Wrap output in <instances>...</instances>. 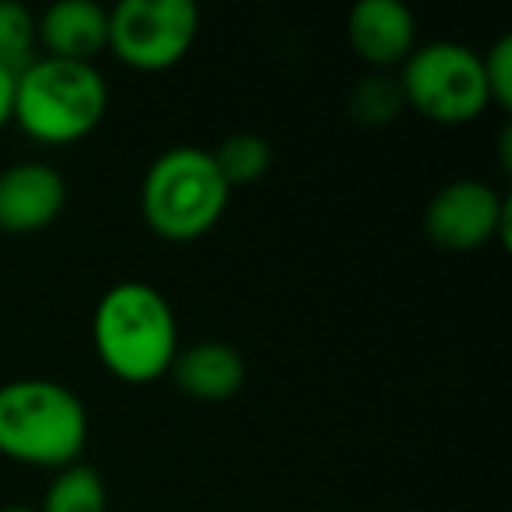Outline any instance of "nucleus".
I'll list each match as a JSON object with an SVG mask.
<instances>
[{
    "instance_id": "nucleus-1",
    "label": "nucleus",
    "mask_w": 512,
    "mask_h": 512,
    "mask_svg": "<svg viewBox=\"0 0 512 512\" xmlns=\"http://www.w3.org/2000/svg\"><path fill=\"white\" fill-rule=\"evenodd\" d=\"M92 348L102 369L120 383H158L183 348L176 309L148 281H120L92 313Z\"/></svg>"
},
{
    "instance_id": "nucleus-2",
    "label": "nucleus",
    "mask_w": 512,
    "mask_h": 512,
    "mask_svg": "<svg viewBox=\"0 0 512 512\" xmlns=\"http://www.w3.org/2000/svg\"><path fill=\"white\" fill-rule=\"evenodd\" d=\"M88 407L57 379L0 383V456L22 467L64 470L85 456Z\"/></svg>"
},
{
    "instance_id": "nucleus-3",
    "label": "nucleus",
    "mask_w": 512,
    "mask_h": 512,
    "mask_svg": "<svg viewBox=\"0 0 512 512\" xmlns=\"http://www.w3.org/2000/svg\"><path fill=\"white\" fill-rule=\"evenodd\" d=\"M109 85L95 64L36 57L15 74V127L43 148H71L99 130Z\"/></svg>"
},
{
    "instance_id": "nucleus-4",
    "label": "nucleus",
    "mask_w": 512,
    "mask_h": 512,
    "mask_svg": "<svg viewBox=\"0 0 512 512\" xmlns=\"http://www.w3.org/2000/svg\"><path fill=\"white\" fill-rule=\"evenodd\" d=\"M232 190L211 151L197 144L169 148L141 179V218L165 242H197L214 232L228 211Z\"/></svg>"
},
{
    "instance_id": "nucleus-5",
    "label": "nucleus",
    "mask_w": 512,
    "mask_h": 512,
    "mask_svg": "<svg viewBox=\"0 0 512 512\" xmlns=\"http://www.w3.org/2000/svg\"><path fill=\"white\" fill-rule=\"evenodd\" d=\"M397 81L404 106L439 127H463L491 109L481 53L453 39L414 46L411 57L400 64Z\"/></svg>"
},
{
    "instance_id": "nucleus-6",
    "label": "nucleus",
    "mask_w": 512,
    "mask_h": 512,
    "mask_svg": "<svg viewBox=\"0 0 512 512\" xmlns=\"http://www.w3.org/2000/svg\"><path fill=\"white\" fill-rule=\"evenodd\" d=\"M200 32V11L193 0H120L109 8V43L123 67L141 74H162L183 64Z\"/></svg>"
},
{
    "instance_id": "nucleus-7",
    "label": "nucleus",
    "mask_w": 512,
    "mask_h": 512,
    "mask_svg": "<svg viewBox=\"0 0 512 512\" xmlns=\"http://www.w3.org/2000/svg\"><path fill=\"white\" fill-rule=\"evenodd\" d=\"M512 207L488 179H453L425 207V235L446 253H477L509 242Z\"/></svg>"
},
{
    "instance_id": "nucleus-8",
    "label": "nucleus",
    "mask_w": 512,
    "mask_h": 512,
    "mask_svg": "<svg viewBox=\"0 0 512 512\" xmlns=\"http://www.w3.org/2000/svg\"><path fill=\"white\" fill-rule=\"evenodd\" d=\"M67 207V179L39 158L0 169V232L36 235L46 232Z\"/></svg>"
},
{
    "instance_id": "nucleus-9",
    "label": "nucleus",
    "mask_w": 512,
    "mask_h": 512,
    "mask_svg": "<svg viewBox=\"0 0 512 512\" xmlns=\"http://www.w3.org/2000/svg\"><path fill=\"white\" fill-rule=\"evenodd\" d=\"M344 36L369 71L393 74L418 46V22L400 0H358L348 11Z\"/></svg>"
},
{
    "instance_id": "nucleus-10",
    "label": "nucleus",
    "mask_w": 512,
    "mask_h": 512,
    "mask_svg": "<svg viewBox=\"0 0 512 512\" xmlns=\"http://www.w3.org/2000/svg\"><path fill=\"white\" fill-rule=\"evenodd\" d=\"M43 57L95 64L109 43V8L92 0H60L36 18Z\"/></svg>"
},
{
    "instance_id": "nucleus-11",
    "label": "nucleus",
    "mask_w": 512,
    "mask_h": 512,
    "mask_svg": "<svg viewBox=\"0 0 512 512\" xmlns=\"http://www.w3.org/2000/svg\"><path fill=\"white\" fill-rule=\"evenodd\" d=\"M169 379L200 404H225L246 386V358L225 341H200L179 348Z\"/></svg>"
},
{
    "instance_id": "nucleus-12",
    "label": "nucleus",
    "mask_w": 512,
    "mask_h": 512,
    "mask_svg": "<svg viewBox=\"0 0 512 512\" xmlns=\"http://www.w3.org/2000/svg\"><path fill=\"white\" fill-rule=\"evenodd\" d=\"M106 509H109L106 481L85 460L57 470L53 481L46 484L43 505H39V512H106Z\"/></svg>"
},
{
    "instance_id": "nucleus-13",
    "label": "nucleus",
    "mask_w": 512,
    "mask_h": 512,
    "mask_svg": "<svg viewBox=\"0 0 512 512\" xmlns=\"http://www.w3.org/2000/svg\"><path fill=\"white\" fill-rule=\"evenodd\" d=\"M214 165H218L221 179L228 183V190L235 186L260 183V179L271 172L274 151L267 144V137L253 134V130H239V134H228L218 148L211 151Z\"/></svg>"
},
{
    "instance_id": "nucleus-14",
    "label": "nucleus",
    "mask_w": 512,
    "mask_h": 512,
    "mask_svg": "<svg viewBox=\"0 0 512 512\" xmlns=\"http://www.w3.org/2000/svg\"><path fill=\"white\" fill-rule=\"evenodd\" d=\"M404 92H400L397 74H379L369 71L365 78L355 81L348 92V113L362 127H390L400 113H404Z\"/></svg>"
},
{
    "instance_id": "nucleus-15",
    "label": "nucleus",
    "mask_w": 512,
    "mask_h": 512,
    "mask_svg": "<svg viewBox=\"0 0 512 512\" xmlns=\"http://www.w3.org/2000/svg\"><path fill=\"white\" fill-rule=\"evenodd\" d=\"M39 50V25L25 4L0 0V67L11 74L25 71L36 60Z\"/></svg>"
},
{
    "instance_id": "nucleus-16",
    "label": "nucleus",
    "mask_w": 512,
    "mask_h": 512,
    "mask_svg": "<svg viewBox=\"0 0 512 512\" xmlns=\"http://www.w3.org/2000/svg\"><path fill=\"white\" fill-rule=\"evenodd\" d=\"M481 71L491 106L505 113L512 106V36H498L488 53H481Z\"/></svg>"
},
{
    "instance_id": "nucleus-17",
    "label": "nucleus",
    "mask_w": 512,
    "mask_h": 512,
    "mask_svg": "<svg viewBox=\"0 0 512 512\" xmlns=\"http://www.w3.org/2000/svg\"><path fill=\"white\" fill-rule=\"evenodd\" d=\"M15 120V74L0 67V130Z\"/></svg>"
},
{
    "instance_id": "nucleus-18",
    "label": "nucleus",
    "mask_w": 512,
    "mask_h": 512,
    "mask_svg": "<svg viewBox=\"0 0 512 512\" xmlns=\"http://www.w3.org/2000/svg\"><path fill=\"white\" fill-rule=\"evenodd\" d=\"M0 512H39V509H36V505H22V502H18V505H4Z\"/></svg>"
}]
</instances>
